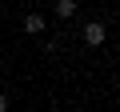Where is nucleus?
<instances>
[{
  "label": "nucleus",
  "instance_id": "1",
  "mask_svg": "<svg viewBox=\"0 0 120 112\" xmlns=\"http://www.w3.org/2000/svg\"><path fill=\"white\" fill-rule=\"evenodd\" d=\"M104 36H108V32H104V24H100V20L84 24V44H92V48H96V44H104Z\"/></svg>",
  "mask_w": 120,
  "mask_h": 112
},
{
  "label": "nucleus",
  "instance_id": "2",
  "mask_svg": "<svg viewBox=\"0 0 120 112\" xmlns=\"http://www.w3.org/2000/svg\"><path fill=\"white\" fill-rule=\"evenodd\" d=\"M24 32H32V36L44 32V16H40V12H28V16H24Z\"/></svg>",
  "mask_w": 120,
  "mask_h": 112
},
{
  "label": "nucleus",
  "instance_id": "3",
  "mask_svg": "<svg viewBox=\"0 0 120 112\" xmlns=\"http://www.w3.org/2000/svg\"><path fill=\"white\" fill-rule=\"evenodd\" d=\"M56 16H60V20L76 16V0H56Z\"/></svg>",
  "mask_w": 120,
  "mask_h": 112
},
{
  "label": "nucleus",
  "instance_id": "4",
  "mask_svg": "<svg viewBox=\"0 0 120 112\" xmlns=\"http://www.w3.org/2000/svg\"><path fill=\"white\" fill-rule=\"evenodd\" d=\"M0 112H8V96H0Z\"/></svg>",
  "mask_w": 120,
  "mask_h": 112
}]
</instances>
